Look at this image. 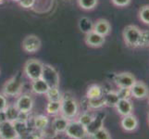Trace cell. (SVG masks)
<instances>
[{"instance_id":"1","label":"cell","mask_w":149,"mask_h":139,"mask_svg":"<svg viewBox=\"0 0 149 139\" xmlns=\"http://www.w3.org/2000/svg\"><path fill=\"white\" fill-rule=\"evenodd\" d=\"M122 38L127 47L132 49L141 48L142 29L137 25H127L122 31Z\"/></svg>"},{"instance_id":"2","label":"cell","mask_w":149,"mask_h":139,"mask_svg":"<svg viewBox=\"0 0 149 139\" xmlns=\"http://www.w3.org/2000/svg\"><path fill=\"white\" fill-rule=\"evenodd\" d=\"M23 89V80L20 74H15L4 84L2 93L5 96L17 97Z\"/></svg>"},{"instance_id":"3","label":"cell","mask_w":149,"mask_h":139,"mask_svg":"<svg viewBox=\"0 0 149 139\" xmlns=\"http://www.w3.org/2000/svg\"><path fill=\"white\" fill-rule=\"evenodd\" d=\"M80 107L74 97L72 96H65L63 95L61 100V110L60 115L67 118L68 120H75L79 114Z\"/></svg>"},{"instance_id":"4","label":"cell","mask_w":149,"mask_h":139,"mask_svg":"<svg viewBox=\"0 0 149 139\" xmlns=\"http://www.w3.org/2000/svg\"><path fill=\"white\" fill-rule=\"evenodd\" d=\"M44 63L37 59H30L23 66V73L31 81L40 79L42 76Z\"/></svg>"},{"instance_id":"5","label":"cell","mask_w":149,"mask_h":139,"mask_svg":"<svg viewBox=\"0 0 149 139\" xmlns=\"http://www.w3.org/2000/svg\"><path fill=\"white\" fill-rule=\"evenodd\" d=\"M65 135L71 139H85L88 136L86 127L77 120L70 121L65 131Z\"/></svg>"},{"instance_id":"6","label":"cell","mask_w":149,"mask_h":139,"mask_svg":"<svg viewBox=\"0 0 149 139\" xmlns=\"http://www.w3.org/2000/svg\"><path fill=\"white\" fill-rule=\"evenodd\" d=\"M45 83L50 87H59L60 84V76L58 71L56 70L55 67L50 64H44L43 73L41 76Z\"/></svg>"},{"instance_id":"7","label":"cell","mask_w":149,"mask_h":139,"mask_svg":"<svg viewBox=\"0 0 149 139\" xmlns=\"http://www.w3.org/2000/svg\"><path fill=\"white\" fill-rule=\"evenodd\" d=\"M42 45V41L35 34H28L22 42V47L24 52L34 54L38 52Z\"/></svg>"},{"instance_id":"8","label":"cell","mask_w":149,"mask_h":139,"mask_svg":"<svg viewBox=\"0 0 149 139\" xmlns=\"http://www.w3.org/2000/svg\"><path fill=\"white\" fill-rule=\"evenodd\" d=\"M113 82L118 88H131L136 82L135 76L128 71L116 73L113 77Z\"/></svg>"},{"instance_id":"9","label":"cell","mask_w":149,"mask_h":139,"mask_svg":"<svg viewBox=\"0 0 149 139\" xmlns=\"http://www.w3.org/2000/svg\"><path fill=\"white\" fill-rule=\"evenodd\" d=\"M106 116L107 113L104 111H98L96 114H95L94 119L86 126L87 136L91 137L96 131H98L102 127H104V122L106 119Z\"/></svg>"},{"instance_id":"10","label":"cell","mask_w":149,"mask_h":139,"mask_svg":"<svg viewBox=\"0 0 149 139\" xmlns=\"http://www.w3.org/2000/svg\"><path fill=\"white\" fill-rule=\"evenodd\" d=\"M34 105V100L33 96L29 94H20L15 102V106L20 112L30 113L32 111Z\"/></svg>"},{"instance_id":"11","label":"cell","mask_w":149,"mask_h":139,"mask_svg":"<svg viewBox=\"0 0 149 139\" xmlns=\"http://www.w3.org/2000/svg\"><path fill=\"white\" fill-rule=\"evenodd\" d=\"M132 97L136 99H145L149 96V88L143 81H137L131 87Z\"/></svg>"},{"instance_id":"12","label":"cell","mask_w":149,"mask_h":139,"mask_svg":"<svg viewBox=\"0 0 149 139\" xmlns=\"http://www.w3.org/2000/svg\"><path fill=\"white\" fill-rule=\"evenodd\" d=\"M106 42V37L102 36L97 33L91 31V32L87 33L84 36V43L86 45L92 48H99L101 46L104 45Z\"/></svg>"},{"instance_id":"13","label":"cell","mask_w":149,"mask_h":139,"mask_svg":"<svg viewBox=\"0 0 149 139\" xmlns=\"http://www.w3.org/2000/svg\"><path fill=\"white\" fill-rule=\"evenodd\" d=\"M19 136L15 130L13 122L6 121L0 124V139H18Z\"/></svg>"},{"instance_id":"14","label":"cell","mask_w":149,"mask_h":139,"mask_svg":"<svg viewBox=\"0 0 149 139\" xmlns=\"http://www.w3.org/2000/svg\"><path fill=\"white\" fill-rule=\"evenodd\" d=\"M93 31L102 36L107 37L111 33V24L106 19H98L94 22Z\"/></svg>"},{"instance_id":"15","label":"cell","mask_w":149,"mask_h":139,"mask_svg":"<svg viewBox=\"0 0 149 139\" xmlns=\"http://www.w3.org/2000/svg\"><path fill=\"white\" fill-rule=\"evenodd\" d=\"M138 125H139V122H138L137 117L134 114H130L122 117L120 121V126L125 132H133L135 131Z\"/></svg>"},{"instance_id":"16","label":"cell","mask_w":149,"mask_h":139,"mask_svg":"<svg viewBox=\"0 0 149 139\" xmlns=\"http://www.w3.org/2000/svg\"><path fill=\"white\" fill-rule=\"evenodd\" d=\"M115 109L121 117H124L132 114L134 108H133V104L131 99H120L115 106Z\"/></svg>"},{"instance_id":"17","label":"cell","mask_w":149,"mask_h":139,"mask_svg":"<svg viewBox=\"0 0 149 139\" xmlns=\"http://www.w3.org/2000/svg\"><path fill=\"white\" fill-rule=\"evenodd\" d=\"M70 122V120L63 116H56L52 122V129L56 133H65L67 126Z\"/></svg>"},{"instance_id":"18","label":"cell","mask_w":149,"mask_h":139,"mask_svg":"<svg viewBox=\"0 0 149 139\" xmlns=\"http://www.w3.org/2000/svg\"><path fill=\"white\" fill-rule=\"evenodd\" d=\"M49 88L48 85L42 78L32 81L31 84V89L36 95H45Z\"/></svg>"},{"instance_id":"19","label":"cell","mask_w":149,"mask_h":139,"mask_svg":"<svg viewBox=\"0 0 149 139\" xmlns=\"http://www.w3.org/2000/svg\"><path fill=\"white\" fill-rule=\"evenodd\" d=\"M103 97H104L105 106L109 107V108H115L118 101L120 100V97L118 96L117 91H114V90H110L107 93H104Z\"/></svg>"},{"instance_id":"20","label":"cell","mask_w":149,"mask_h":139,"mask_svg":"<svg viewBox=\"0 0 149 139\" xmlns=\"http://www.w3.org/2000/svg\"><path fill=\"white\" fill-rule=\"evenodd\" d=\"M49 124V118L45 115L40 114L34 117L33 119V126L38 131H44L47 129Z\"/></svg>"},{"instance_id":"21","label":"cell","mask_w":149,"mask_h":139,"mask_svg":"<svg viewBox=\"0 0 149 139\" xmlns=\"http://www.w3.org/2000/svg\"><path fill=\"white\" fill-rule=\"evenodd\" d=\"M104 95V90H103L102 86L99 85H91L86 91L85 97L87 99L90 98H96V97H100Z\"/></svg>"},{"instance_id":"22","label":"cell","mask_w":149,"mask_h":139,"mask_svg":"<svg viewBox=\"0 0 149 139\" xmlns=\"http://www.w3.org/2000/svg\"><path fill=\"white\" fill-rule=\"evenodd\" d=\"M19 110L17 109V107L15 106V104L11 105L8 104L5 110V113H6V117H7V121L14 122L18 120L19 115Z\"/></svg>"},{"instance_id":"23","label":"cell","mask_w":149,"mask_h":139,"mask_svg":"<svg viewBox=\"0 0 149 139\" xmlns=\"http://www.w3.org/2000/svg\"><path fill=\"white\" fill-rule=\"evenodd\" d=\"M61 101H48L45 106V111L50 116H56L60 114Z\"/></svg>"},{"instance_id":"24","label":"cell","mask_w":149,"mask_h":139,"mask_svg":"<svg viewBox=\"0 0 149 139\" xmlns=\"http://www.w3.org/2000/svg\"><path fill=\"white\" fill-rule=\"evenodd\" d=\"M45 96L48 101H61L63 94L60 92L58 87H51L45 94Z\"/></svg>"},{"instance_id":"25","label":"cell","mask_w":149,"mask_h":139,"mask_svg":"<svg viewBox=\"0 0 149 139\" xmlns=\"http://www.w3.org/2000/svg\"><path fill=\"white\" fill-rule=\"evenodd\" d=\"M87 104H88L89 110H101L106 107L103 96L100 97H96V98L87 99Z\"/></svg>"},{"instance_id":"26","label":"cell","mask_w":149,"mask_h":139,"mask_svg":"<svg viewBox=\"0 0 149 139\" xmlns=\"http://www.w3.org/2000/svg\"><path fill=\"white\" fill-rule=\"evenodd\" d=\"M79 29L81 32H83L84 34L93 31V26H94V22H92V20L88 18H81L79 20Z\"/></svg>"},{"instance_id":"27","label":"cell","mask_w":149,"mask_h":139,"mask_svg":"<svg viewBox=\"0 0 149 139\" xmlns=\"http://www.w3.org/2000/svg\"><path fill=\"white\" fill-rule=\"evenodd\" d=\"M77 4L80 8L89 11L96 8L98 4V0H77Z\"/></svg>"},{"instance_id":"28","label":"cell","mask_w":149,"mask_h":139,"mask_svg":"<svg viewBox=\"0 0 149 139\" xmlns=\"http://www.w3.org/2000/svg\"><path fill=\"white\" fill-rule=\"evenodd\" d=\"M15 130H16L19 137L22 136L25 133H27L29 132V126H28V122H20V121H16L13 122Z\"/></svg>"},{"instance_id":"29","label":"cell","mask_w":149,"mask_h":139,"mask_svg":"<svg viewBox=\"0 0 149 139\" xmlns=\"http://www.w3.org/2000/svg\"><path fill=\"white\" fill-rule=\"evenodd\" d=\"M138 18L141 22L149 26V5H145L138 11Z\"/></svg>"},{"instance_id":"30","label":"cell","mask_w":149,"mask_h":139,"mask_svg":"<svg viewBox=\"0 0 149 139\" xmlns=\"http://www.w3.org/2000/svg\"><path fill=\"white\" fill-rule=\"evenodd\" d=\"M94 116L95 114H93L92 112H90L89 110H86V111H84L78 117V119L77 121L80 122L81 124L84 125L85 127L89 124V123L92 122V120L94 119Z\"/></svg>"},{"instance_id":"31","label":"cell","mask_w":149,"mask_h":139,"mask_svg":"<svg viewBox=\"0 0 149 139\" xmlns=\"http://www.w3.org/2000/svg\"><path fill=\"white\" fill-rule=\"evenodd\" d=\"M92 139H112L109 130L105 127H102L101 129L96 131L93 136H91Z\"/></svg>"},{"instance_id":"32","label":"cell","mask_w":149,"mask_h":139,"mask_svg":"<svg viewBox=\"0 0 149 139\" xmlns=\"http://www.w3.org/2000/svg\"><path fill=\"white\" fill-rule=\"evenodd\" d=\"M117 93L120 99H130L132 97L131 88H119Z\"/></svg>"},{"instance_id":"33","label":"cell","mask_w":149,"mask_h":139,"mask_svg":"<svg viewBox=\"0 0 149 139\" xmlns=\"http://www.w3.org/2000/svg\"><path fill=\"white\" fill-rule=\"evenodd\" d=\"M149 46V31L142 30V38H141V47Z\"/></svg>"},{"instance_id":"34","label":"cell","mask_w":149,"mask_h":139,"mask_svg":"<svg viewBox=\"0 0 149 139\" xmlns=\"http://www.w3.org/2000/svg\"><path fill=\"white\" fill-rule=\"evenodd\" d=\"M111 3L117 8H126L131 5L132 0H111Z\"/></svg>"},{"instance_id":"35","label":"cell","mask_w":149,"mask_h":139,"mask_svg":"<svg viewBox=\"0 0 149 139\" xmlns=\"http://www.w3.org/2000/svg\"><path fill=\"white\" fill-rule=\"evenodd\" d=\"M35 1H36V0H19L18 4L22 8L25 9H29V8H33V7L35 4Z\"/></svg>"},{"instance_id":"36","label":"cell","mask_w":149,"mask_h":139,"mask_svg":"<svg viewBox=\"0 0 149 139\" xmlns=\"http://www.w3.org/2000/svg\"><path fill=\"white\" fill-rule=\"evenodd\" d=\"M8 105V103L7 100V97L3 94H0V111L6 110Z\"/></svg>"},{"instance_id":"37","label":"cell","mask_w":149,"mask_h":139,"mask_svg":"<svg viewBox=\"0 0 149 139\" xmlns=\"http://www.w3.org/2000/svg\"><path fill=\"white\" fill-rule=\"evenodd\" d=\"M7 121V117H6V113H5V110H1L0 111V124L3 122H5Z\"/></svg>"},{"instance_id":"38","label":"cell","mask_w":149,"mask_h":139,"mask_svg":"<svg viewBox=\"0 0 149 139\" xmlns=\"http://www.w3.org/2000/svg\"><path fill=\"white\" fill-rule=\"evenodd\" d=\"M147 122H148V124H149V111L147 113Z\"/></svg>"},{"instance_id":"39","label":"cell","mask_w":149,"mask_h":139,"mask_svg":"<svg viewBox=\"0 0 149 139\" xmlns=\"http://www.w3.org/2000/svg\"><path fill=\"white\" fill-rule=\"evenodd\" d=\"M5 2V0H0V5H1V4H3Z\"/></svg>"},{"instance_id":"40","label":"cell","mask_w":149,"mask_h":139,"mask_svg":"<svg viewBox=\"0 0 149 139\" xmlns=\"http://www.w3.org/2000/svg\"><path fill=\"white\" fill-rule=\"evenodd\" d=\"M11 1H13V2H17V3H18V2L19 1V0H11Z\"/></svg>"},{"instance_id":"41","label":"cell","mask_w":149,"mask_h":139,"mask_svg":"<svg viewBox=\"0 0 149 139\" xmlns=\"http://www.w3.org/2000/svg\"><path fill=\"white\" fill-rule=\"evenodd\" d=\"M147 98H148V105H149V96H147Z\"/></svg>"}]
</instances>
